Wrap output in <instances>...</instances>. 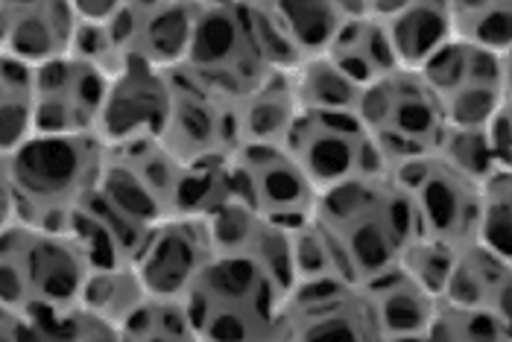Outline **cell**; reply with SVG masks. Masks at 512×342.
Masks as SVG:
<instances>
[{
  "label": "cell",
  "mask_w": 512,
  "mask_h": 342,
  "mask_svg": "<svg viewBox=\"0 0 512 342\" xmlns=\"http://www.w3.org/2000/svg\"><path fill=\"white\" fill-rule=\"evenodd\" d=\"M3 158H6V155H0V161H3Z\"/></svg>",
  "instance_id": "cell-43"
},
{
  "label": "cell",
  "mask_w": 512,
  "mask_h": 342,
  "mask_svg": "<svg viewBox=\"0 0 512 342\" xmlns=\"http://www.w3.org/2000/svg\"><path fill=\"white\" fill-rule=\"evenodd\" d=\"M293 91L302 112H357L360 85L349 74H343L328 53H311L290 68Z\"/></svg>",
  "instance_id": "cell-24"
},
{
  "label": "cell",
  "mask_w": 512,
  "mask_h": 342,
  "mask_svg": "<svg viewBox=\"0 0 512 342\" xmlns=\"http://www.w3.org/2000/svg\"><path fill=\"white\" fill-rule=\"evenodd\" d=\"M360 287H363L369 307H372V316L378 325V340H425L436 299L416 278L407 275L404 266H387V269L363 278Z\"/></svg>",
  "instance_id": "cell-19"
},
{
  "label": "cell",
  "mask_w": 512,
  "mask_h": 342,
  "mask_svg": "<svg viewBox=\"0 0 512 342\" xmlns=\"http://www.w3.org/2000/svg\"><path fill=\"white\" fill-rule=\"evenodd\" d=\"M179 71L232 103L273 74L258 50L243 6H199L197 30Z\"/></svg>",
  "instance_id": "cell-8"
},
{
  "label": "cell",
  "mask_w": 512,
  "mask_h": 342,
  "mask_svg": "<svg viewBox=\"0 0 512 342\" xmlns=\"http://www.w3.org/2000/svg\"><path fill=\"white\" fill-rule=\"evenodd\" d=\"M208 231H211L214 255L243 258L249 264L261 266L287 293V287L293 284L287 228L264 220L261 214H255L252 208L235 199L208 217Z\"/></svg>",
  "instance_id": "cell-18"
},
{
  "label": "cell",
  "mask_w": 512,
  "mask_h": 342,
  "mask_svg": "<svg viewBox=\"0 0 512 342\" xmlns=\"http://www.w3.org/2000/svg\"><path fill=\"white\" fill-rule=\"evenodd\" d=\"M30 340L47 342H118V331L88 313L79 302L44 310L39 316L27 319Z\"/></svg>",
  "instance_id": "cell-33"
},
{
  "label": "cell",
  "mask_w": 512,
  "mask_h": 342,
  "mask_svg": "<svg viewBox=\"0 0 512 342\" xmlns=\"http://www.w3.org/2000/svg\"><path fill=\"white\" fill-rule=\"evenodd\" d=\"M33 135V68L0 50V155Z\"/></svg>",
  "instance_id": "cell-27"
},
{
  "label": "cell",
  "mask_w": 512,
  "mask_h": 342,
  "mask_svg": "<svg viewBox=\"0 0 512 342\" xmlns=\"http://www.w3.org/2000/svg\"><path fill=\"white\" fill-rule=\"evenodd\" d=\"M170 94L173 71L129 59L106 85L94 135L106 147L158 138L170 114Z\"/></svg>",
  "instance_id": "cell-14"
},
{
  "label": "cell",
  "mask_w": 512,
  "mask_h": 342,
  "mask_svg": "<svg viewBox=\"0 0 512 342\" xmlns=\"http://www.w3.org/2000/svg\"><path fill=\"white\" fill-rule=\"evenodd\" d=\"M197 0H129L112 27L129 59L176 71L197 30Z\"/></svg>",
  "instance_id": "cell-16"
},
{
  "label": "cell",
  "mask_w": 512,
  "mask_h": 342,
  "mask_svg": "<svg viewBox=\"0 0 512 342\" xmlns=\"http://www.w3.org/2000/svg\"><path fill=\"white\" fill-rule=\"evenodd\" d=\"M381 342L360 281L316 278L287 287L278 307V342Z\"/></svg>",
  "instance_id": "cell-9"
},
{
  "label": "cell",
  "mask_w": 512,
  "mask_h": 342,
  "mask_svg": "<svg viewBox=\"0 0 512 342\" xmlns=\"http://www.w3.org/2000/svg\"><path fill=\"white\" fill-rule=\"evenodd\" d=\"M229 164L235 199L264 220L296 228L316 214L319 190L284 144H240Z\"/></svg>",
  "instance_id": "cell-10"
},
{
  "label": "cell",
  "mask_w": 512,
  "mask_h": 342,
  "mask_svg": "<svg viewBox=\"0 0 512 342\" xmlns=\"http://www.w3.org/2000/svg\"><path fill=\"white\" fill-rule=\"evenodd\" d=\"M510 56L451 38L419 74L431 85L448 123L483 126L501 106L512 103Z\"/></svg>",
  "instance_id": "cell-6"
},
{
  "label": "cell",
  "mask_w": 512,
  "mask_h": 342,
  "mask_svg": "<svg viewBox=\"0 0 512 342\" xmlns=\"http://www.w3.org/2000/svg\"><path fill=\"white\" fill-rule=\"evenodd\" d=\"M120 342H197L185 299L147 293L118 328Z\"/></svg>",
  "instance_id": "cell-28"
},
{
  "label": "cell",
  "mask_w": 512,
  "mask_h": 342,
  "mask_svg": "<svg viewBox=\"0 0 512 342\" xmlns=\"http://www.w3.org/2000/svg\"><path fill=\"white\" fill-rule=\"evenodd\" d=\"M199 6H252L261 0H197Z\"/></svg>",
  "instance_id": "cell-42"
},
{
  "label": "cell",
  "mask_w": 512,
  "mask_h": 342,
  "mask_svg": "<svg viewBox=\"0 0 512 342\" xmlns=\"http://www.w3.org/2000/svg\"><path fill=\"white\" fill-rule=\"evenodd\" d=\"M357 117L369 129L390 170L434 152L448 123L425 76L410 68H395L393 74L366 85L360 91Z\"/></svg>",
  "instance_id": "cell-5"
},
{
  "label": "cell",
  "mask_w": 512,
  "mask_h": 342,
  "mask_svg": "<svg viewBox=\"0 0 512 342\" xmlns=\"http://www.w3.org/2000/svg\"><path fill=\"white\" fill-rule=\"evenodd\" d=\"M436 158H442L448 167L460 170L474 182H483L489 173L501 170L489 152L483 126H460V123H445L439 141L434 147Z\"/></svg>",
  "instance_id": "cell-34"
},
{
  "label": "cell",
  "mask_w": 512,
  "mask_h": 342,
  "mask_svg": "<svg viewBox=\"0 0 512 342\" xmlns=\"http://www.w3.org/2000/svg\"><path fill=\"white\" fill-rule=\"evenodd\" d=\"M18 223V205H15V193L9 182V170H6V158L0 161V231Z\"/></svg>",
  "instance_id": "cell-40"
},
{
  "label": "cell",
  "mask_w": 512,
  "mask_h": 342,
  "mask_svg": "<svg viewBox=\"0 0 512 342\" xmlns=\"http://www.w3.org/2000/svg\"><path fill=\"white\" fill-rule=\"evenodd\" d=\"M77 24L71 0H0V50L39 68L71 50Z\"/></svg>",
  "instance_id": "cell-17"
},
{
  "label": "cell",
  "mask_w": 512,
  "mask_h": 342,
  "mask_svg": "<svg viewBox=\"0 0 512 342\" xmlns=\"http://www.w3.org/2000/svg\"><path fill=\"white\" fill-rule=\"evenodd\" d=\"M512 103L501 106L498 112L492 114L486 123H483V135H486V144L489 152L495 158V164L501 170H512V135H510V117H512Z\"/></svg>",
  "instance_id": "cell-37"
},
{
  "label": "cell",
  "mask_w": 512,
  "mask_h": 342,
  "mask_svg": "<svg viewBox=\"0 0 512 342\" xmlns=\"http://www.w3.org/2000/svg\"><path fill=\"white\" fill-rule=\"evenodd\" d=\"M398 68L419 71L442 44L454 38L448 0H401L384 15Z\"/></svg>",
  "instance_id": "cell-22"
},
{
  "label": "cell",
  "mask_w": 512,
  "mask_h": 342,
  "mask_svg": "<svg viewBox=\"0 0 512 342\" xmlns=\"http://www.w3.org/2000/svg\"><path fill=\"white\" fill-rule=\"evenodd\" d=\"M454 38L486 50H512V0H448Z\"/></svg>",
  "instance_id": "cell-31"
},
{
  "label": "cell",
  "mask_w": 512,
  "mask_h": 342,
  "mask_svg": "<svg viewBox=\"0 0 512 342\" xmlns=\"http://www.w3.org/2000/svg\"><path fill=\"white\" fill-rule=\"evenodd\" d=\"M442 299L512 319V258L492 252L477 240L457 246Z\"/></svg>",
  "instance_id": "cell-20"
},
{
  "label": "cell",
  "mask_w": 512,
  "mask_h": 342,
  "mask_svg": "<svg viewBox=\"0 0 512 342\" xmlns=\"http://www.w3.org/2000/svg\"><path fill=\"white\" fill-rule=\"evenodd\" d=\"M325 53L343 74L352 76L360 88L372 85L381 76L393 74L398 68L387 24L378 15L346 18L337 36L325 47Z\"/></svg>",
  "instance_id": "cell-23"
},
{
  "label": "cell",
  "mask_w": 512,
  "mask_h": 342,
  "mask_svg": "<svg viewBox=\"0 0 512 342\" xmlns=\"http://www.w3.org/2000/svg\"><path fill=\"white\" fill-rule=\"evenodd\" d=\"M357 3H360V9H363L366 15H378V18H384V15H390V12H393L401 0H357Z\"/></svg>",
  "instance_id": "cell-41"
},
{
  "label": "cell",
  "mask_w": 512,
  "mask_h": 342,
  "mask_svg": "<svg viewBox=\"0 0 512 342\" xmlns=\"http://www.w3.org/2000/svg\"><path fill=\"white\" fill-rule=\"evenodd\" d=\"M79 21H112L129 0H71Z\"/></svg>",
  "instance_id": "cell-38"
},
{
  "label": "cell",
  "mask_w": 512,
  "mask_h": 342,
  "mask_svg": "<svg viewBox=\"0 0 512 342\" xmlns=\"http://www.w3.org/2000/svg\"><path fill=\"white\" fill-rule=\"evenodd\" d=\"M214 243L205 217L176 214L164 217L147 231L138 255L135 269L153 296H173L185 299V293L194 287L199 272L211 264Z\"/></svg>",
  "instance_id": "cell-15"
},
{
  "label": "cell",
  "mask_w": 512,
  "mask_h": 342,
  "mask_svg": "<svg viewBox=\"0 0 512 342\" xmlns=\"http://www.w3.org/2000/svg\"><path fill=\"white\" fill-rule=\"evenodd\" d=\"M88 269L71 234L21 220L0 231V302L24 319L77 302Z\"/></svg>",
  "instance_id": "cell-4"
},
{
  "label": "cell",
  "mask_w": 512,
  "mask_h": 342,
  "mask_svg": "<svg viewBox=\"0 0 512 342\" xmlns=\"http://www.w3.org/2000/svg\"><path fill=\"white\" fill-rule=\"evenodd\" d=\"M474 240L512 258V170H495L480 182Z\"/></svg>",
  "instance_id": "cell-32"
},
{
  "label": "cell",
  "mask_w": 512,
  "mask_h": 342,
  "mask_svg": "<svg viewBox=\"0 0 512 342\" xmlns=\"http://www.w3.org/2000/svg\"><path fill=\"white\" fill-rule=\"evenodd\" d=\"M158 141L188 167L226 161L237 150L232 100L208 91L194 76L176 68L170 114Z\"/></svg>",
  "instance_id": "cell-12"
},
{
  "label": "cell",
  "mask_w": 512,
  "mask_h": 342,
  "mask_svg": "<svg viewBox=\"0 0 512 342\" xmlns=\"http://www.w3.org/2000/svg\"><path fill=\"white\" fill-rule=\"evenodd\" d=\"M109 76L65 53L33 68V135H91Z\"/></svg>",
  "instance_id": "cell-13"
},
{
  "label": "cell",
  "mask_w": 512,
  "mask_h": 342,
  "mask_svg": "<svg viewBox=\"0 0 512 342\" xmlns=\"http://www.w3.org/2000/svg\"><path fill=\"white\" fill-rule=\"evenodd\" d=\"M144 296H147V287L135 264H106L88 269L79 287L77 302L118 331L123 319L144 302Z\"/></svg>",
  "instance_id": "cell-25"
},
{
  "label": "cell",
  "mask_w": 512,
  "mask_h": 342,
  "mask_svg": "<svg viewBox=\"0 0 512 342\" xmlns=\"http://www.w3.org/2000/svg\"><path fill=\"white\" fill-rule=\"evenodd\" d=\"M237 147L240 144H284L293 120L299 117V100L290 71H273L255 88L240 94L235 103Z\"/></svg>",
  "instance_id": "cell-21"
},
{
  "label": "cell",
  "mask_w": 512,
  "mask_h": 342,
  "mask_svg": "<svg viewBox=\"0 0 512 342\" xmlns=\"http://www.w3.org/2000/svg\"><path fill=\"white\" fill-rule=\"evenodd\" d=\"M393 173L413 202L419 234H428L451 246L474 240L480 182L448 167L434 152L398 164Z\"/></svg>",
  "instance_id": "cell-11"
},
{
  "label": "cell",
  "mask_w": 512,
  "mask_h": 342,
  "mask_svg": "<svg viewBox=\"0 0 512 342\" xmlns=\"http://www.w3.org/2000/svg\"><path fill=\"white\" fill-rule=\"evenodd\" d=\"M314 217L340 246L355 281L398 264L419 234L413 202L393 170L322 190Z\"/></svg>",
  "instance_id": "cell-1"
},
{
  "label": "cell",
  "mask_w": 512,
  "mask_h": 342,
  "mask_svg": "<svg viewBox=\"0 0 512 342\" xmlns=\"http://www.w3.org/2000/svg\"><path fill=\"white\" fill-rule=\"evenodd\" d=\"M68 53L82 59L85 65L97 68L100 74L109 76V79L129 62V56L120 47L112 21H79Z\"/></svg>",
  "instance_id": "cell-36"
},
{
  "label": "cell",
  "mask_w": 512,
  "mask_h": 342,
  "mask_svg": "<svg viewBox=\"0 0 512 342\" xmlns=\"http://www.w3.org/2000/svg\"><path fill=\"white\" fill-rule=\"evenodd\" d=\"M30 340V328L27 319L21 313H15L12 307L0 302V342H18Z\"/></svg>",
  "instance_id": "cell-39"
},
{
  "label": "cell",
  "mask_w": 512,
  "mask_h": 342,
  "mask_svg": "<svg viewBox=\"0 0 512 342\" xmlns=\"http://www.w3.org/2000/svg\"><path fill=\"white\" fill-rule=\"evenodd\" d=\"M284 147L319 193L390 170L357 112H299Z\"/></svg>",
  "instance_id": "cell-7"
},
{
  "label": "cell",
  "mask_w": 512,
  "mask_h": 342,
  "mask_svg": "<svg viewBox=\"0 0 512 342\" xmlns=\"http://www.w3.org/2000/svg\"><path fill=\"white\" fill-rule=\"evenodd\" d=\"M512 340V319L483 310V307H469V304L445 302L436 299L434 316L428 322L425 342H510Z\"/></svg>",
  "instance_id": "cell-29"
},
{
  "label": "cell",
  "mask_w": 512,
  "mask_h": 342,
  "mask_svg": "<svg viewBox=\"0 0 512 342\" xmlns=\"http://www.w3.org/2000/svg\"><path fill=\"white\" fill-rule=\"evenodd\" d=\"M290 240V272L296 281H316V278H352V269L346 264L340 246L325 231V226L311 217L302 226L287 228Z\"/></svg>",
  "instance_id": "cell-30"
},
{
  "label": "cell",
  "mask_w": 512,
  "mask_h": 342,
  "mask_svg": "<svg viewBox=\"0 0 512 342\" xmlns=\"http://www.w3.org/2000/svg\"><path fill=\"white\" fill-rule=\"evenodd\" d=\"M106 150L109 147L94 132L30 135L6 155L18 220L65 234L103 176Z\"/></svg>",
  "instance_id": "cell-2"
},
{
  "label": "cell",
  "mask_w": 512,
  "mask_h": 342,
  "mask_svg": "<svg viewBox=\"0 0 512 342\" xmlns=\"http://www.w3.org/2000/svg\"><path fill=\"white\" fill-rule=\"evenodd\" d=\"M264 3L273 9V15L287 30L299 56L322 53L343 27V21L349 18L340 0H264Z\"/></svg>",
  "instance_id": "cell-26"
},
{
  "label": "cell",
  "mask_w": 512,
  "mask_h": 342,
  "mask_svg": "<svg viewBox=\"0 0 512 342\" xmlns=\"http://www.w3.org/2000/svg\"><path fill=\"white\" fill-rule=\"evenodd\" d=\"M454 255H457V246L442 243V240L428 237V234H416L404 246L398 264L404 266L407 275L416 278L434 299H442L448 275H451V266H454Z\"/></svg>",
  "instance_id": "cell-35"
},
{
  "label": "cell",
  "mask_w": 512,
  "mask_h": 342,
  "mask_svg": "<svg viewBox=\"0 0 512 342\" xmlns=\"http://www.w3.org/2000/svg\"><path fill=\"white\" fill-rule=\"evenodd\" d=\"M281 296L284 290L261 266L214 255L185 304L197 342H278Z\"/></svg>",
  "instance_id": "cell-3"
}]
</instances>
